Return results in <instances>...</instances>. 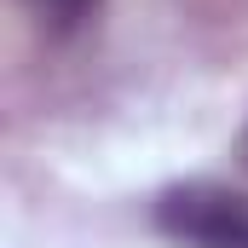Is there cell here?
I'll list each match as a JSON object with an SVG mask.
<instances>
[{
    "instance_id": "6da1fadb",
    "label": "cell",
    "mask_w": 248,
    "mask_h": 248,
    "mask_svg": "<svg viewBox=\"0 0 248 248\" xmlns=\"http://www.w3.org/2000/svg\"><path fill=\"white\" fill-rule=\"evenodd\" d=\"M150 225L179 248H248V190L185 179L150 202Z\"/></svg>"
},
{
    "instance_id": "7a4b0ae2",
    "label": "cell",
    "mask_w": 248,
    "mask_h": 248,
    "mask_svg": "<svg viewBox=\"0 0 248 248\" xmlns=\"http://www.w3.org/2000/svg\"><path fill=\"white\" fill-rule=\"evenodd\" d=\"M29 6V17L46 29V41H69V35H81L98 12H104V0H23Z\"/></svg>"
},
{
    "instance_id": "3957f363",
    "label": "cell",
    "mask_w": 248,
    "mask_h": 248,
    "mask_svg": "<svg viewBox=\"0 0 248 248\" xmlns=\"http://www.w3.org/2000/svg\"><path fill=\"white\" fill-rule=\"evenodd\" d=\"M237 156H243V168H248V127H243V139H237Z\"/></svg>"
}]
</instances>
